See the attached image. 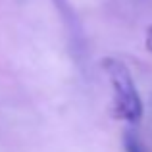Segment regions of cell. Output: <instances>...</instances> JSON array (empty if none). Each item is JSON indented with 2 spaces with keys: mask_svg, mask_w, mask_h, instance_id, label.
<instances>
[{
  "mask_svg": "<svg viewBox=\"0 0 152 152\" xmlns=\"http://www.w3.org/2000/svg\"><path fill=\"white\" fill-rule=\"evenodd\" d=\"M123 145H125V152H145L142 145L139 142V139L135 137L133 133H129V131H127L125 137H123Z\"/></svg>",
  "mask_w": 152,
  "mask_h": 152,
  "instance_id": "cell-3",
  "label": "cell"
},
{
  "mask_svg": "<svg viewBox=\"0 0 152 152\" xmlns=\"http://www.w3.org/2000/svg\"><path fill=\"white\" fill-rule=\"evenodd\" d=\"M146 48L152 52V25L148 27V31H146Z\"/></svg>",
  "mask_w": 152,
  "mask_h": 152,
  "instance_id": "cell-4",
  "label": "cell"
},
{
  "mask_svg": "<svg viewBox=\"0 0 152 152\" xmlns=\"http://www.w3.org/2000/svg\"><path fill=\"white\" fill-rule=\"evenodd\" d=\"M102 67L112 85L115 115L129 123H137L142 118V100L139 96L129 67L118 58H106L102 62Z\"/></svg>",
  "mask_w": 152,
  "mask_h": 152,
  "instance_id": "cell-1",
  "label": "cell"
},
{
  "mask_svg": "<svg viewBox=\"0 0 152 152\" xmlns=\"http://www.w3.org/2000/svg\"><path fill=\"white\" fill-rule=\"evenodd\" d=\"M56 6V12L62 18L64 29H66L67 41H69V48L73 58L77 60V64L81 66L87 60V37H85V29H83V23L79 19L75 8L71 6L69 0H52Z\"/></svg>",
  "mask_w": 152,
  "mask_h": 152,
  "instance_id": "cell-2",
  "label": "cell"
}]
</instances>
